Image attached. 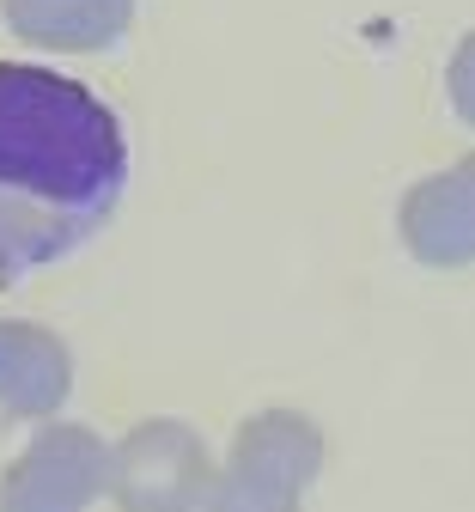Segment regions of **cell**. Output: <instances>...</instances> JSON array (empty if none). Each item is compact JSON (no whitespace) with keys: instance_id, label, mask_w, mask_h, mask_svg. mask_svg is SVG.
<instances>
[{"instance_id":"6da1fadb","label":"cell","mask_w":475,"mask_h":512,"mask_svg":"<svg viewBox=\"0 0 475 512\" xmlns=\"http://www.w3.org/2000/svg\"><path fill=\"white\" fill-rule=\"evenodd\" d=\"M116 110L37 61H0V287L80 250L122 202Z\"/></svg>"},{"instance_id":"7a4b0ae2","label":"cell","mask_w":475,"mask_h":512,"mask_svg":"<svg viewBox=\"0 0 475 512\" xmlns=\"http://www.w3.org/2000/svg\"><path fill=\"white\" fill-rule=\"evenodd\" d=\"M317 470H323V433L305 415L293 409L250 415L232 439L226 470L208 488V512H299Z\"/></svg>"},{"instance_id":"3957f363","label":"cell","mask_w":475,"mask_h":512,"mask_svg":"<svg viewBox=\"0 0 475 512\" xmlns=\"http://www.w3.org/2000/svg\"><path fill=\"white\" fill-rule=\"evenodd\" d=\"M208 488H214L208 445L183 421H141L110 452L116 512H195L208 506Z\"/></svg>"},{"instance_id":"277c9868","label":"cell","mask_w":475,"mask_h":512,"mask_svg":"<svg viewBox=\"0 0 475 512\" xmlns=\"http://www.w3.org/2000/svg\"><path fill=\"white\" fill-rule=\"evenodd\" d=\"M110 494V445L92 427H43L0 476V512H92Z\"/></svg>"},{"instance_id":"5b68a950","label":"cell","mask_w":475,"mask_h":512,"mask_svg":"<svg viewBox=\"0 0 475 512\" xmlns=\"http://www.w3.org/2000/svg\"><path fill=\"white\" fill-rule=\"evenodd\" d=\"M67 391H74V360H67V348L37 324L0 317V415L43 421L67 403Z\"/></svg>"},{"instance_id":"8992f818","label":"cell","mask_w":475,"mask_h":512,"mask_svg":"<svg viewBox=\"0 0 475 512\" xmlns=\"http://www.w3.org/2000/svg\"><path fill=\"white\" fill-rule=\"evenodd\" d=\"M402 232H409L415 256H427V263H463V256H475V165L415 189L409 208H402Z\"/></svg>"},{"instance_id":"52a82bcc","label":"cell","mask_w":475,"mask_h":512,"mask_svg":"<svg viewBox=\"0 0 475 512\" xmlns=\"http://www.w3.org/2000/svg\"><path fill=\"white\" fill-rule=\"evenodd\" d=\"M128 0H7V19L19 37L49 49H92L122 31Z\"/></svg>"}]
</instances>
